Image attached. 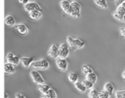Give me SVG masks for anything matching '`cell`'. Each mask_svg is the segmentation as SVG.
I'll return each mask as SVG.
<instances>
[{
    "instance_id": "836d02e7",
    "label": "cell",
    "mask_w": 125,
    "mask_h": 98,
    "mask_svg": "<svg viewBox=\"0 0 125 98\" xmlns=\"http://www.w3.org/2000/svg\"><path fill=\"white\" fill-rule=\"evenodd\" d=\"M4 98H8V93L5 91V93H4Z\"/></svg>"
},
{
    "instance_id": "7c38bea8",
    "label": "cell",
    "mask_w": 125,
    "mask_h": 98,
    "mask_svg": "<svg viewBox=\"0 0 125 98\" xmlns=\"http://www.w3.org/2000/svg\"><path fill=\"white\" fill-rule=\"evenodd\" d=\"M15 28L17 29V31H18L19 33H21V34H22V35H25V34H27V33H28V29H27L26 25H25V24H23V23L17 24V25L15 26Z\"/></svg>"
},
{
    "instance_id": "ac0fdd59",
    "label": "cell",
    "mask_w": 125,
    "mask_h": 98,
    "mask_svg": "<svg viewBox=\"0 0 125 98\" xmlns=\"http://www.w3.org/2000/svg\"><path fill=\"white\" fill-rule=\"evenodd\" d=\"M68 80L70 82L75 83L76 82H78V75L75 72H70L68 73Z\"/></svg>"
},
{
    "instance_id": "e575fe53",
    "label": "cell",
    "mask_w": 125,
    "mask_h": 98,
    "mask_svg": "<svg viewBox=\"0 0 125 98\" xmlns=\"http://www.w3.org/2000/svg\"><path fill=\"white\" fill-rule=\"evenodd\" d=\"M122 78H123V79L125 80V71H124V72L122 73Z\"/></svg>"
},
{
    "instance_id": "7402d4cb",
    "label": "cell",
    "mask_w": 125,
    "mask_h": 98,
    "mask_svg": "<svg viewBox=\"0 0 125 98\" xmlns=\"http://www.w3.org/2000/svg\"><path fill=\"white\" fill-rule=\"evenodd\" d=\"M97 79H98V78H97V75H96V73H94V72H92V73L86 75V80L90 81V82H93V83H95V82H97Z\"/></svg>"
},
{
    "instance_id": "ba28073f",
    "label": "cell",
    "mask_w": 125,
    "mask_h": 98,
    "mask_svg": "<svg viewBox=\"0 0 125 98\" xmlns=\"http://www.w3.org/2000/svg\"><path fill=\"white\" fill-rule=\"evenodd\" d=\"M6 58H7V62L12 63L14 65H18L21 62V58L19 56L15 55L13 52H8L6 55Z\"/></svg>"
},
{
    "instance_id": "52a82bcc",
    "label": "cell",
    "mask_w": 125,
    "mask_h": 98,
    "mask_svg": "<svg viewBox=\"0 0 125 98\" xmlns=\"http://www.w3.org/2000/svg\"><path fill=\"white\" fill-rule=\"evenodd\" d=\"M56 64H57L58 68L60 70H62V71H65L67 69V67H68V62H67V60L65 58H61V57L57 58L56 59Z\"/></svg>"
},
{
    "instance_id": "277c9868",
    "label": "cell",
    "mask_w": 125,
    "mask_h": 98,
    "mask_svg": "<svg viewBox=\"0 0 125 98\" xmlns=\"http://www.w3.org/2000/svg\"><path fill=\"white\" fill-rule=\"evenodd\" d=\"M60 5H61L62 9L63 10V12H64L66 15L72 16L73 10H72V8H71V4L69 3V1H67V0H62L61 3H60Z\"/></svg>"
},
{
    "instance_id": "f546056e",
    "label": "cell",
    "mask_w": 125,
    "mask_h": 98,
    "mask_svg": "<svg viewBox=\"0 0 125 98\" xmlns=\"http://www.w3.org/2000/svg\"><path fill=\"white\" fill-rule=\"evenodd\" d=\"M123 3H125V0H114V4L116 5V7H119Z\"/></svg>"
},
{
    "instance_id": "603a6c76",
    "label": "cell",
    "mask_w": 125,
    "mask_h": 98,
    "mask_svg": "<svg viewBox=\"0 0 125 98\" xmlns=\"http://www.w3.org/2000/svg\"><path fill=\"white\" fill-rule=\"evenodd\" d=\"M81 72H82L84 75H88V74L92 73L93 70H92V68H91L90 66H88V65H83L82 68H81Z\"/></svg>"
},
{
    "instance_id": "9c48e42d",
    "label": "cell",
    "mask_w": 125,
    "mask_h": 98,
    "mask_svg": "<svg viewBox=\"0 0 125 98\" xmlns=\"http://www.w3.org/2000/svg\"><path fill=\"white\" fill-rule=\"evenodd\" d=\"M70 4H71V8H72V10H73V14H72L71 16L79 17V16H80V10H81L80 4H79L77 1H72Z\"/></svg>"
},
{
    "instance_id": "5b68a950",
    "label": "cell",
    "mask_w": 125,
    "mask_h": 98,
    "mask_svg": "<svg viewBox=\"0 0 125 98\" xmlns=\"http://www.w3.org/2000/svg\"><path fill=\"white\" fill-rule=\"evenodd\" d=\"M30 76H31V79L33 80V82H34L35 83H37L38 85H39V84H43V83H45V81H44L43 77L41 76V74H40L39 72L33 70V71L30 72Z\"/></svg>"
},
{
    "instance_id": "d4e9b609",
    "label": "cell",
    "mask_w": 125,
    "mask_h": 98,
    "mask_svg": "<svg viewBox=\"0 0 125 98\" xmlns=\"http://www.w3.org/2000/svg\"><path fill=\"white\" fill-rule=\"evenodd\" d=\"M115 98H125V90H117L114 92Z\"/></svg>"
},
{
    "instance_id": "8fae6325",
    "label": "cell",
    "mask_w": 125,
    "mask_h": 98,
    "mask_svg": "<svg viewBox=\"0 0 125 98\" xmlns=\"http://www.w3.org/2000/svg\"><path fill=\"white\" fill-rule=\"evenodd\" d=\"M4 72L5 74H13L16 72V65L12 64V63H9V62H6L4 64Z\"/></svg>"
},
{
    "instance_id": "4fadbf2b",
    "label": "cell",
    "mask_w": 125,
    "mask_h": 98,
    "mask_svg": "<svg viewBox=\"0 0 125 98\" xmlns=\"http://www.w3.org/2000/svg\"><path fill=\"white\" fill-rule=\"evenodd\" d=\"M33 60L31 57H21V63L24 68H28L32 64Z\"/></svg>"
},
{
    "instance_id": "4316f807",
    "label": "cell",
    "mask_w": 125,
    "mask_h": 98,
    "mask_svg": "<svg viewBox=\"0 0 125 98\" xmlns=\"http://www.w3.org/2000/svg\"><path fill=\"white\" fill-rule=\"evenodd\" d=\"M112 16H113V17H114L115 19H117V20H119V21H123V20H124V16H122V15L118 14L116 11H115V12H113Z\"/></svg>"
},
{
    "instance_id": "83f0119b",
    "label": "cell",
    "mask_w": 125,
    "mask_h": 98,
    "mask_svg": "<svg viewBox=\"0 0 125 98\" xmlns=\"http://www.w3.org/2000/svg\"><path fill=\"white\" fill-rule=\"evenodd\" d=\"M82 82L84 83V85L86 86V88H87V89H92V88H93L94 83H93V82H91L90 81H88V80H86V79H85Z\"/></svg>"
},
{
    "instance_id": "9a60e30c",
    "label": "cell",
    "mask_w": 125,
    "mask_h": 98,
    "mask_svg": "<svg viewBox=\"0 0 125 98\" xmlns=\"http://www.w3.org/2000/svg\"><path fill=\"white\" fill-rule=\"evenodd\" d=\"M50 89H51V87L47 83H43V84H39L38 85V90H40L43 94H46Z\"/></svg>"
},
{
    "instance_id": "30bf717a",
    "label": "cell",
    "mask_w": 125,
    "mask_h": 98,
    "mask_svg": "<svg viewBox=\"0 0 125 98\" xmlns=\"http://www.w3.org/2000/svg\"><path fill=\"white\" fill-rule=\"evenodd\" d=\"M48 55L52 58H58L59 57V47L57 45H52L48 50Z\"/></svg>"
},
{
    "instance_id": "ffe728a7",
    "label": "cell",
    "mask_w": 125,
    "mask_h": 98,
    "mask_svg": "<svg viewBox=\"0 0 125 98\" xmlns=\"http://www.w3.org/2000/svg\"><path fill=\"white\" fill-rule=\"evenodd\" d=\"M41 98H57V94H56L55 90L51 88L46 94H43Z\"/></svg>"
},
{
    "instance_id": "2e32d148",
    "label": "cell",
    "mask_w": 125,
    "mask_h": 98,
    "mask_svg": "<svg viewBox=\"0 0 125 98\" xmlns=\"http://www.w3.org/2000/svg\"><path fill=\"white\" fill-rule=\"evenodd\" d=\"M29 16L32 19H39L42 16V11H33L29 13Z\"/></svg>"
},
{
    "instance_id": "f1b7e54d",
    "label": "cell",
    "mask_w": 125,
    "mask_h": 98,
    "mask_svg": "<svg viewBox=\"0 0 125 98\" xmlns=\"http://www.w3.org/2000/svg\"><path fill=\"white\" fill-rule=\"evenodd\" d=\"M109 96H110V93L109 92H107L106 90H102V91H100V98H109Z\"/></svg>"
},
{
    "instance_id": "8992f818",
    "label": "cell",
    "mask_w": 125,
    "mask_h": 98,
    "mask_svg": "<svg viewBox=\"0 0 125 98\" xmlns=\"http://www.w3.org/2000/svg\"><path fill=\"white\" fill-rule=\"evenodd\" d=\"M23 8L28 13H31L33 11H41L40 6L36 2H29V3L25 4V5H23Z\"/></svg>"
},
{
    "instance_id": "cb8c5ba5",
    "label": "cell",
    "mask_w": 125,
    "mask_h": 98,
    "mask_svg": "<svg viewBox=\"0 0 125 98\" xmlns=\"http://www.w3.org/2000/svg\"><path fill=\"white\" fill-rule=\"evenodd\" d=\"M88 97L89 98H100V92L96 89H92L89 94H88Z\"/></svg>"
},
{
    "instance_id": "5bb4252c",
    "label": "cell",
    "mask_w": 125,
    "mask_h": 98,
    "mask_svg": "<svg viewBox=\"0 0 125 98\" xmlns=\"http://www.w3.org/2000/svg\"><path fill=\"white\" fill-rule=\"evenodd\" d=\"M5 24L8 26H14L16 24V19L13 16H7L5 17Z\"/></svg>"
},
{
    "instance_id": "d6a6232c",
    "label": "cell",
    "mask_w": 125,
    "mask_h": 98,
    "mask_svg": "<svg viewBox=\"0 0 125 98\" xmlns=\"http://www.w3.org/2000/svg\"><path fill=\"white\" fill-rule=\"evenodd\" d=\"M120 34L122 37H125V28H121L120 29Z\"/></svg>"
},
{
    "instance_id": "d6986e66",
    "label": "cell",
    "mask_w": 125,
    "mask_h": 98,
    "mask_svg": "<svg viewBox=\"0 0 125 98\" xmlns=\"http://www.w3.org/2000/svg\"><path fill=\"white\" fill-rule=\"evenodd\" d=\"M74 86H75V88H76L77 90H79L80 92H85L86 89H87L86 86L84 85V83H83L82 82H76L74 83Z\"/></svg>"
},
{
    "instance_id": "1f68e13d",
    "label": "cell",
    "mask_w": 125,
    "mask_h": 98,
    "mask_svg": "<svg viewBox=\"0 0 125 98\" xmlns=\"http://www.w3.org/2000/svg\"><path fill=\"white\" fill-rule=\"evenodd\" d=\"M19 2H20V3H21V4H23V5H25V4L29 3V2H30V0H19Z\"/></svg>"
},
{
    "instance_id": "6da1fadb",
    "label": "cell",
    "mask_w": 125,
    "mask_h": 98,
    "mask_svg": "<svg viewBox=\"0 0 125 98\" xmlns=\"http://www.w3.org/2000/svg\"><path fill=\"white\" fill-rule=\"evenodd\" d=\"M66 44L69 46L70 50H76V49H82L85 46L84 41H82L80 39H73L70 36H68L66 38Z\"/></svg>"
},
{
    "instance_id": "484cf974",
    "label": "cell",
    "mask_w": 125,
    "mask_h": 98,
    "mask_svg": "<svg viewBox=\"0 0 125 98\" xmlns=\"http://www.w3.org/2000/svg\"><path fill=\"white\" fill-rule=\"evenodd\" d=\"M116 12L122 16H125V3H123L122 5H120L119 7H117Z\"/></svg>"
},
{
    "instance_id": "4dcf8cb0",
    "label": "cell",
    "mask_w": 125,
    "mask_h": 98,
    "mask_svg": "<svg viewBox=\"0 0 125 98\" xmlns=\"http://www.w3.org/2000/svg\"><path fill=\"white\" fill-rule=\"evenodd\" d=\"M15 98H26L24 95H22V94H21V93H17L16 95H15Z\"/></svg>"
},
{
    "instance_id": "3957f363",
    "label": "cell",
    "mask_w": 125,
    "mask_h": 98,
    "mask_svg": "<svg viewBox=\"0 0 125 98\" xmlns=\"http://www.w3.org/2000/svg\"><path fill=\"white\" fill-rule=\"evenodd\" d=\"M70 49L67 44H61L59 47V57L61 58H66L69 54Z\"/></svg>"
},
{
    "instance_id": "e0dca14e",
    "label": "cell",
    "mask_w": 125,
    "mask_h": 98,
    "mask_svg": "<svg viewBox=\"0 0 125 98\" xmlns=\"http://www.w3.org/2000/svg\"><path fill=\"white\" fill-rule=\"evenodd\" d=\"M94 2H95V4H96L98 7L102 8V9H106L107 6H108L106 0H94Z\"/></svg>"
},
{
    "instance_id": "7a4b0ae2",
    "label": "cell",
    "mask_w": 125,
    "mask_h": 98,
    "mask_svg": "<svg viewBox=\"0 0 125 98\" xmlns=\"http://www.w3.org/2000/svg\"><path fill=\"white\" fill-rule=\"evenodd\" d=\"M49 66H50L49 62L44 58H42L40 60H37V61H33L32 64H31V67H33L34 69H42V70L48 69Z\"/></svg>"
},
{
    "instance_id": "44dd1931",
    "label": "cell",
    "mask_w": 125,
    "mask_h": 98,
    "mask_svg": "<svg viewBox=\"0 0 125 98\" xmlns=\"http://www.w3.org/2000/svg\"><path fill=\"white\" fill-rule=\"evenodd\" d=\"M104 89L106 90L107 92H109L110 95H111V94L113 93V91H114V87H113V84H112L111 82H105L104 85Z\"/></svg>"
}]
</instances>
